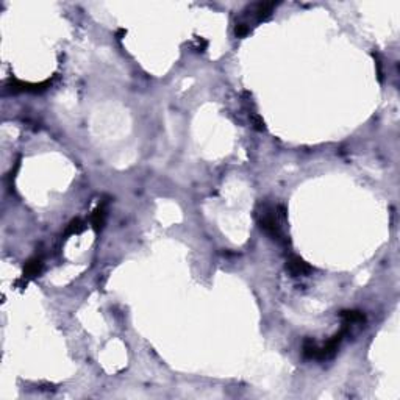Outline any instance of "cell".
I'll list each match as a JSON object with an SVG mask.
<instances>
[{
  "label": "cell",
  "mask_w": 400,
  "mask_h": 400,
  "mask_svg": "<svg viewBox=\"0 0 400 400\" xmlns=\"http://www.w3.org/2000/svg\"><path fill=\"white\" fill-rule=\"evenodd\" d=\"M43 268H44V263H43L41 256L30 258L28 261L25 263V266H24V280L27 282V280H30V278L38 277L39 274L43 272Z\"/></svg>",
  "instance_id": "cell-4"
},
{
  "label": "cell",
  "mask_w": 400,
  "mask_h": 400,
  "mask_svg": "<svg viewBox=\"0 0 400 400\" xmlns=\"http://www.w3.org/2000/svg\"><path fill=\"white\" fill-rule=\"evenodd\" d=\"M86 228V224L82 221V219H72V221L69 222L68 228H66V236H72V235H78V233H82L83 230Z\"/></svg>",
  "instance_id": "cell-9"
},
{
  "label": "cell",
  "mask_w": 400,
  "mask_h": 400,
  "mask_svg": "<svg viewBox=\"0 0 400 400\" xmlns=\"http://www.w3.org/2000/svg\"><path fill=\"white\" fill-rule=\"evenodd\" d=\"M275 7H277V4H274V2L255 4L252 13H253L255 19H256V22H263V21H266V19H269L272 16V13H274Z\"/></svg>",
  "instance_id": "cell-5"
},
{
  "label": "cell",
  "mask_w": 400,
  "mask_h": 400,
  "mask_svg": "<svg viewBox=\"0 0 400 400\" xmlns=\"http://www.w3.org/2000/svg\"><path fill=\"white\" fill-rule=\"evenodd\" d=\"M344 319V324L347 325H355V324H364L366 322V316L363 311H356V310H344L339 313Z\"/></svg>",
  "instance_id": "cell-7"
},
{
  "label": "cell",
  "mask_w": 400,
  "mask_h": 400,
  "mask_svg": "<svg viewBox=\"0 0 400 400\" xmlns=\"http://www.w3.org/2000/svg\"><path fill=\"white\" fill-rule=\"evenodd\" d=\"M105 202H102L100 204L95 210H94V213H92V216H91V224H92V228L98 233L100 230L104 228V225H105V219H107V208H105Z\"/></svg>",
  "instance_id": "cell-6"
},
{
  "label": "cell",
  "mask_w": 400,
  "mask_h": 400,
  "mask_svg": "<svg viewBox=\"0 0 400 400\" xmlns=\"http://www.w3.org/2000/svg\"><path fill=\"white\" fill-rule=\"evenodd\" d=\"M302 352H304V356L307 359H317V352H319V347L316 346V343L313 339H305L304 341V346H302Z\"/></svg>",
  "instance_id": "cell-8"
},
{
  "label": "cell",
  "mask_w": 400,
  "mask_h": 400,
  "mask_svg": "<svg viewBox=\"0 0 400 400\" xmlns=\"http://www.w3.org/2000/svg\"><path fill=\"white\" fill-rule=\"evenodd\" d=\"M256 221L263 231H266L274 241L286 244L288 238L285 233L286 225V208L283 205L268 207L261 205V210L256 211Z\"/></svg>",
  "instance_id": "cell-1"
},
{
  "label": "cell",
  "mask_w": 400,
  "mask_h": 400,
  "mask_svg": "<svg viewBox=\"0 0 400 400\" xmlns=\"http://www.w3.org/2000/svg\"><path fill=\"white\" fill-rule=\"evenodd\" d=\"M249 31H250V27L246 22H238L236 27H235V35L238 38H244L246 35H249Z\"/></svg>",
  "instance_id": "cell-10"
},
{
  "label": "cell",
  "mask_w": 400,
  "mask_h": 400,
  "mask_svg": "<svg viewBox=\"0 0 400 400\" xmlns=\"http://www.w3.org/2000/svg\"><path fill=\"white\" fill-rule=\"evenodd\" d=\"M250 122H252V127L255 128V130H258V131H263L266 127H264V121L261 117H259L258 114H252V117H250Z\"/></svg>",
  "instance_id": "cell-11"
},
{
  "label": "cell",
  "mask_w": 400,
  "mask_h": 400,
  "mask_svg": "<svg viewBox=\"0 0 400 400\" xmlns=\"http://www.w3.org/2000/svg\"><path fill=\"white\" fill-rule=\"evenodd\" d=\"M207 46H208V41H205L204 38H195V46H194V49H195L197 52H205Z\"/></svg>",
  "instance_id": "cell-12"
},
{
  "label": "cell",
  "mask_w": 400,
  "mask_h": 400,
  "mask_svg": "<svg viewBox=\"0 0 400 400\" xmlns=\"http://www.w3.org/2000/svg\"><path fill=\"white\" fill-rule=\"evenodd\" d=\"M286 271L294 275V277H300V275H308L311 274L313 268L305 261V259H302L300 256L297 255H291L288 258V261H286Z\"/></svg>",
  "instance_id": "cell-3"
},
{
  "label": "cell",
  "mask_w": 400,
  "mask_h": 400,
  "mask_svg": "<svg viewBox=\"0 0 400 400\" xmlns=\"http://www.w3.org/2000/svg\"><path fill=\"white\" fill-rule=\"evenodd\" d=\"M55 78L56 77H52L49 80H46V82H41V83H24V82H19V80H11L8 88L11 92H43L46 89H49L53 82H55Z\"/></svg>",
  "instance_id": "cell-2"
}]
</instances>
